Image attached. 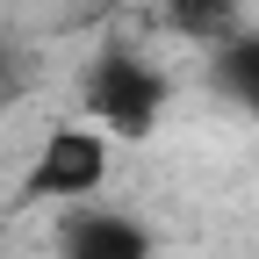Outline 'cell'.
<instances>
[{
    "label": "cell",
    "mask_w": 259,
    "mask_h": 259,
    "mask_svg": "<svg viewBox=\"0 0 259 259\" xmlns=\"http://www.w3.org/2000/svg\"><path fill=\"white\" fill-rule=\"evenodd\" d=\"M166 72L137 51V44H108V51H94L87 65V79H79V108L87 122H101L108 137H151L158 115H166Z\"/></svg>",
    "instance_id": "obj_1"
},
{
    "label": "cell",
    "mask_w": 259,
    "mask_h": 259,
    "mask_svg": "<svg viewBox=\"0 0 259 259\" xmlns=\"http://www.w3.org/2000/svg\"><path fill=\"white\" fill-rule=\"evenodd\" d=\"M101 180H108V137L94 122L44 130L36 158H29V194H36V202H65V209H72V202H94Z\"/></svg>",
    "instance_id": "obj_2"
},
{
    "label": "cell",
    "mask_w": 259,
    "mask_h": 259,
    "mask_svg": "<svg viewBox=\"0 0 259 259\" xmlns=\"http://www.w3.org/2000/svg\"><path fill=\"white\" fill-rule=\"evenodd\" d=\"M58 259H151V231L122 209L72 202L58 223Z\"/></svg>",
    "instance_id": "obj_3"
},
{
    "label": "cell",
    "mask_w": 259,
    "mask_h": 259,
    "mask_svg": "<svg viewBox=\"0 0 259 259\" xmlns=\"http://www.w3.org/2000/svg\"><path fill=\"white\" fill-rule=\"evenodd\" d=\"M209 87H216L231 108L259 115V22H245L231 44H216V51H209Z\"/></svg>",
    "instance_id": "obj_4"
},
{
    "label": "cell",
    "mask_w": 259,
    "mask_h": 259,
    "mask_svg": "<svg viewBox=\"0 0 259 259\" xmlns=\"http://www.w3.org/2000/svg\"><path fill=\"white\" fill-rule=\"evenodd\" d=\"M144 8H158V22H166L173 36L202 44V51L231 44L238 29H245V8H238V0H144Z\"/></svg>",
    "instance_id": "obj_5"
},
{
    "label": "cell",
    "mask_w": 259,
    "mask_h": 259,
    "mask_svg": "<svg viewBox=\"0 0 259 259\" xmlns=\"http://www.w3.org/2000/svg\"><path fill=\"white\" fill-rule=\"evenodd\" d=\"M8 94H15V65H8V44H0V108H8Z\"/></svg>",
    "instance_id": "obj_6"
}]
</instances>
